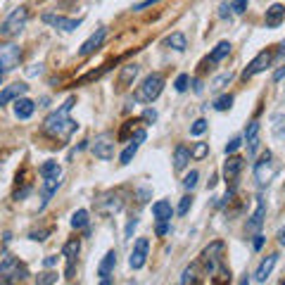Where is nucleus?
<instances>
[{
	"instance_id": "nucleus-1",
	"label": "nucleus",
	"mask_w": 285,
	"mask_h": 285,
	"mask_svg": "<svg viewBox=\"0 0 285 285\" xmlns=\"http://www.w3.org/2000/svg\"><path fill=\"white\" fill-rule=\"evenodd\" d=\"M74 105H76V98L71 95L60 110L48 114V119L43 121V133L45 136H50L53 141H69V138H71V133L78 129V124L69 117V112H71Z\"/></svg>"
},
{
	"instance_id": "nucleus-2",
	"label": "nucleus",
	"mask_w": 285,
	"mask_h": 285,
	"mask_svg": "<svg viewBox=\"0 0 285 285\" xmlns=\"http://www.w3.org/2000/svg\"><path fill=\"white\" fill-rule=\"evenodd\" d=\"M162 88H164V76L154 71V74H150V76H145V81L138 86V90H136L133 98L138 100V102H152V100L159 98Z\"/></svg>"
},
{
	"instance_id": "nucleus-3",
	"label": "nucleus",
	"mask_w": 285,
	"mask_h": 285,
	"mask_svg": "<svg viewBox=\"0 0 285 285\" xmlns=\"http://www.w3.org/2000/svg\"><path fill=\"white\" fill-rule=\"evenodd\" d=\"M26 22H29V10L26 7H14V10L10 12V17L2 22V26H0V36H5V38H10V36H17V33L22 31L24 26H26Z\"/></svg>"
},
{
	"instance_id": "nucleus-4",
	"label": "nucleus",
	"mask_w": 285,
	"mask_h": 285,
	"mask_svg": "<svg viewBox=\"0 0 285 285\" xmlns=\"http://www.w3.org/2000/svg\"><path fill=\"white\" fill-rule=\"evenodd\" d=\"M24 278H26V269L19 266V262L14 257H5L0 262V281H5L7 285H17L22 283Z\"/></svg>"
},
{
	"instance_id": "nucleus-5",
	"label": "nucleus",
	"mask_w": 285,
	"mask_h": 285,
	"mask_svg": "<svg viewBox=\"0 0 285 285\" xmlns=\"http://www.w3.org/2000/svg\"><path fill=\"white\" fill-rule=\"evenodd\" d=\"M22 62V50L14 43H2L0 45V74H7L12 69H17Z\"/></svg>"
},
{
	"instance_id": "nucleus-6",
	"label": "nucleus",
	"mask_w": 285,
	"mask_h": 285,
	"mask_svg": "<svg viewBox=\"0 0 285 285\" xmlns=\"http://www.w3.org/2000/svg\"><path fill=\"white\" fill-rule=\"evenodd\" d=\"M274 174H276V164H274V154L266 152L259 157V162L254 164V181L259 183V186H266L271 178H274Z\"/></svg>"
},
{
	"instance_id": "nucleus-7",
	"label": "nucleus",
	"mask_w": 285,
	"mask_h": 285,
	"mask_svg": "<svg viewBox=\"0 0 285 285\" xmlns=\"http://www.w3.org/2000/svg\"><path fill=\"white\" fill-rule=\"evenodd\" d=\"M93 152H95V157L102 159V162H107V159L114 157V141H112L110 133H100L98 138L93 141Z\"/></svg>"
},
{
	"instance_id": "nucleus-8",
	"label": "nucleus",
	"mask_w": 285,
	"mask_h": 285,
	"mask_svg": "<svg viewBox=\"0 0 285 285\" xmlns=\"http://www.w3.org/2000/svg\"><path fill=\"white\" fill-rule=\"evenodd\" d=\"M147 250H150V240L147 238H138L136 240V245H133V252L131 257H129V266L131 269H142L145 266V262H147Z\"/></svg>"
},
{
	"instance_id": "nucleus-9",
	"label": "nucleus",
	"mask_w": 285,
	"mask_h": 285,
	"mask_svg": "<svg viewBox=\"0 0 285 285\" xmlns=\"http://www.w3.org/2000/svg\"><path fill=\"white\" fill-rule=\"evenodd\" d=\"M271 60H274V53H271V50H262V53H259V55H257L252 62L247 65V69L242 71V78H252L254 74L264 71L266 67L271 65Z\"/></svg>"
},
{
	"instance_id": "nucleus-10",
	"label": "nucleus",
	"mask_w": 285,
	"mask_h": 285,
	"mask_svg": "<svg viewBox=\"0 0 285 285\" xmlns=\"http://www.w3.org/2000/svg\"><path fill=\"white\" fill-rule=\"evenodd\" d=\"M43 22L50 24V26H55V29H62V31H76L78 26H81V19H67L62 14H43Z\"/></svg>"
},
{
	"instance_id": "nucleus-11",
	"label": "nucleus",
	"mask_w": 285,
	"mask_h": 285,
	"mask_svg": "<svg viewBox=\"0 0 285 285\" xmlns=\"http://www.w3.org/2000/svg\"><path fill=\"white\" fill-rule=\"evenodd\" d=\"M223 252V242H212L207 250L202 252V262L207 266L209 274H214L216 271V264H219V254Z\"/></svg>"
},
{
	"instance_id": "nucleus-12",
	"label": "nucleus",
	"mask_w": 285,
	"mask_h": 285,
	"mask_svg": "<svg viewBox=\"0 0 285 285\" xmlns=\"http://www.w3.org/2000/svg\"><path fill=\"white\" fill-rule=\"evenodd\" d=\"M98 207H100V212H105V214H117V212L124 207V202H121L119 193H107V195H102V198L98 200Z\"/></svg>"
},
{
	"instance_id": "nucleus-13",
	"label": "nucleus",
	"mask_w": 285,
	"mask_h": 285,
	"mask_svg": "<svg viewBox=\"0 0 285 285\" xmlns=\"http://www.w3.org/2000/svg\"><path fill=\"white\" fill-rule=\"evenodd\" d=\"M26 90H29L26 83H12V86H5L2 90H0V107H2V105H7L10 100L24 98V93H26Z\"/></svg>"
},
{
	"instance_id": "nucleus-14",
	"label": "nucleus",
	"mask_w": 285,
	"mask_h": 285,
	"mask_svg": "<svg viewBox=\"0 0 285 285\" xmlns=\"http://www.w3.org/2000/svg\"><path fill=\"white\" fill-rule=\"evenodd\" d=\"M105 36H107V29H98V31L93 33L90 38H88L86 43L81 45V50H78V55L81 57H88V55H93L95 50H98L100 45H102V41H105Z\"/></svg>"
},
{
	"instance_id": "nucleus-15",
	"label": "nucleus",
	"mask_w": 285,
	"mask_h": 285,
	"mask_svg": "<svg viewBox=\"0 0 285 285\" xmlns=\"http://www.w3.org/2000/svg\"><path fill=\"white\" fill-rule=\"evenodd\" d=\"M259 131H262V124L259 121H252L247 129H245V142H247V152H250V157H252L254 152H257V147H259Z\"/></svg>"
},
{
	"instance_id": "nucleus-16",
	"label": "nucleus",
	"mask_w": 285,
	"mask_h": 285,
	"mask_svg": "<svg viewBox=\"0 0 285 285\" xmlns=\"http://www.w3.org/2000/svg\"><path fill=\"white\" fill-rule=\"evenodd\" d=\"M283 19H285V7L281 2L271 5V7L266 10V14H264V22H266L269 29H278V26L283 24Z\"/></svg>"
},
{
	"instance_id": "nucleus-17",
	"label": "nucleus",
	"mask_w": 285,
	"mask_h": 285,
	"mask_svg": "<svg viewBox=\"0 0 285 285\" xmlns=\"http://www.w3.org/2000/svg\"><path fill=\"white\" fill-rule=\"evenodd\" d=\"M60 178H43V188H41V207H38V212H43L45 205L50 202V198L57 193V188H60Z\"/></svg>"
},
{
	"instance_id": "nucleus-18",
	"label": "nucleus",
	"mask_w": 285,
	"mask_h": 285,
	"mask_svg": "<svg viewBox=\"0 0 285 285\" xmlns=\"http://www.w3.org/2000/svg\"><path fill=\"white\" fill-rule=\"evenodd\" d=\"M264 216H266V202L259 198V202H257V212L252 214V219L247 221V233H257V230L262 228Z\"/></svg>"
},
{
	"instance_id": "nucleus-19",
	"label": "nucleus",
	"mask_w": 285,
	"mask_h": 285,
	"mask_svg": "<svg viewBox=\"0 0 285 285\" xmlns=\"http://www.w3.org/2000/svg\"><path fill=\"white\" fill-rule=\"evenodd\" d=\"M145 141V131H136V138L131 141V145L121 152V157H119V162L121 164H129L133 157H136V152H138V147H141V142Z\"/></svg>"
},
{
	"instance_id": "nucleus-20",
	"label": "nucleus",
	"mask_w": 285,
	"mask_h": 285,
	"mask_svg": "<svg viewBox=\"0 0 285 285\" xmlns=\"http://www.w3.org/2000/svg\"><path fill=\"white\" fill-rule=\"evenodd\" d=\"M242 164H245L242 157H228V162L223 164V176H226V181H235L238 174L242 171Z\"/></svg>"
},
{
	"instance_id": "nucleus-21",
	"label": "nucleus",
	"mask_w": 285,
	"mask_h": 285,
	"mask_svg": "<svg viewBox=\"0 0 285 285\" xmlns=\"http://www.w3.org/2000/svg\"><path fill=\"white\" fill-rule=\"evenodd\" d=\"M36 110V102H31L29 98H19L14 100V117L17 119H29Z\"/></svg>"
},
{
	"instance_id": "nucleus-22",
	"label": "nucleus",
	"mask_w": 285,
	"mask_h": 285,
	"mask_svg": "<svg viewBox=\"0 0 285 285\" xmlns=\"http://www.w3.org/2000/svg\"><path fill=\"white\" fill-rule=\"evenodd\" d=\"M276 262H278V254H269L266 259H264L262 264H259V269H257V274H254V278L259 281V283H264L269 276H271V271H274Z\"/></svg>"
},
{
	"instance_id": "nucleus-23",
	"label": "nucleus",
	"mask_w": 285,
	"mask_h": 285,
	"mask_svg": "<svg viewBox=\"0 0 285 285\" xmlns=\"http://www.w3.org/2000/svg\"><path fill=\"white\" fill-rule=\"evenodd\" d=\"M114 266H117V252H114V250H110V252L105 254V259L100 262L98 276H100V278H110L112 271H114Z\"/></svg>"
},
{
	"instance_id": "nucleus-24",
	"label": "nucleus",
	"mask_w": 285,
	"mask_h": 285,
	"mask_svg": "<svg viewBox=\"0 0 285 285\" xmlns=\"http://www.w3.org/2000/svg\"><path fill=\"white\" fill-rule=\"evenodd\" d=\"M152 214H154V219H157V221H171V216H174L171 202H166V200L154 202V205H152Z\"/></svg>"
},
{
	"instance_id": "nucleus-25",
	"label": "nucleus",
	"mask_w": 285,
	"mask_h": 285,
	"mask_svg": "<svg viewBox=\"0 0 285 285\" xmlns=\"http://www.w3.org/2000/svg\"><path fill=\"white\" fill-rule=\"evenodd\" d=\"M188 162H190V150H188L186 145H178L174 150V169L181 171V169L188 166Z\"/></svg>"
},
{
	"instance_id": "nucleus-26",
	"label": "nucleus",
	"mask_w": 285,
	"mask_h": 285,
	"mask_svg": "<svg viewBox=\"0 0 285 285\" xmlns=\"http://www.w3.org/2000/svg\"><path fill=\"white\" fill-rule=\"evenodd\" d=\"M138 71H141V67H138V65L124 67V69H121V74H119V88L131 86V81H133L136 76H138Z\"/></svg>"
},
{
	"instance_id": "nucleus-27",
	"label": "nucleus",
	"mask_w": 285,
	"mask_h": 285,
	"mask_svg": "<svg viewBox=\"0 0 285 285\" xmlns=\"http://www.w3.org/2000/svg\"><path fill=\"white\" fill-rule=\"evenodd\" d=\"M78 250H81V242L78 240H69L65 247H62V257L67 259V264H76Z\"/></svg>"
},
{
	"instance_id": "nucleus-28",
	"label": "nucleus",
	"mask_w": 285,
	"mask_h": 285,
	"mask_svg": "<svg viewBox=\"0 0 285 285\" xmlns=\"http://www.w3.org/2000/svg\"><path fill=\"white\" fill-rule=\"evenodd\" d=\"M228 53H230V43H228V41H221V43L216 45L212 53H209V62H221V60L228 55Z\"/></svg>"
},
{
	"instance_id": "nucleus-29",
	"label": "nucleus",
	"mask_w": 285,
	"mask_h": 285,
	"mask_svg": "<svg viewBox=\"0 0 285 285\" xmlns=\"http://www.w3.org/2000/svg\"><path fill=\"white\" fill-rule=\"evenodd\" d=\"M169 48H174V50H178V53H183L188 48V43H186V36L183 33H171V36H166V41H164Z\"/></svg>"
},
{
	"instance_id": "nucleus-30",
	"label": "nucleus",
	"mask_w": 285,
	"mask_h": 285,
	"mask_svg": "<svg viewBox=\"0 0 285 285\" xmlns=\"http://www.w3.org/2000/svg\"><path fill=\"white\" fill-rule=\"evenodd\" d=\"M38 171H41L43 178H60V176H62V169H60L57 162H45V164H41Z\"/></svg>"
},
{
	"instance_id": "nucleus-31",
	"label": "nucleus",
	"mask_w": 285,
	"mask_h": 285,
	"mask_svg": "<svg viewBox=\"0 0 285 285\" xmlns=\"http://www.w3.org/2000/svg\"><path fill=\"white\" fill-rule=\"evenodd\" d=\"M88 226V212L86 209H78V212H74V216H71V228H86Z\"/></svg>"
},
{
	"instance_id": "nucleus-32",
	"label": "nucleus",
	"mask_w": 285,
	"mask_h": 285,
	"mask_svg": "<svg viewBox=\"0 0 285 285\" xmlns=\"http://www.w3.org/2000/svg\"><path fill=\"white\" fill-rule=\"evenodd\" d=\"M230 81H233V74H230V71H226V74H221V76H216L214 78V81H212V90H221V88H226L230 83Z\"/></svg>"
},
{
	"instance_id": "nucleus-33",
	"label": "nucleus",
	"mask_w": 285,
	"mask_h": 285,
	"mask_svg": "<svg viewBox=\"0 0 285 285\" xmlns=\"http://www.w3.org/2000/svg\"><path fill=\"white\" fill-rule=\"evenodd\" d=\"M233 107V95H221V98H216V102H214V110L219 112H226Z\"/></svg>"
},
{
	"instance_id": "nucleus-34",
	"label": "nucleus",
	"mask_w": 285,
	"mask_h": 285,
	"mask_svg": "<svg viewBox=\"0 0 285 285\" xmlns=\"http://www.w3.org/2000/svg\"><path fill=\"white\" fill-rule=\"evenodd\" d=\"M209 152V145L207 142H195V147H193V152H190V157H195V159H205Z\"/></svg>"
},
{
	"instance_id": "nucleus-35",
	"label": "nucleus",
	"mask_w": 285,
	"mask_h": 285,
	"mask_svg": "<svg viewBox=\"0 0 285 285\" xmlns=\"http://www.w3.org/2000/svg\"><path fill=\"white\" fill-rule=\"evenodd\" d=\"M198 178H200L198 171H190V174L183 178V188H186V190H193V188L198 186Z\"/></svg>"
},
{
	"instance_id": "nucleus-36",
	"label": "nucleus",
	"mask_w": 285,
	"mask_h": 285,
	"mask_svg": "<svg viewBox=\"0 0 285 285\" xmlns=\"http://www.w3.org/2000/svg\"><path fill=\"white\" fill-rule=\"evenodd\" d=\"M195 283V266H188L183 271V278H181V285H193Z\"/></svg>"
},
{
	"instance_id": "nucleus-37",
	"label": "nucleus",
	"mask_w": 285,
	"mask_h": 285,
	"mask_svg": "<svg viewBox=\"0 0 285 285\" xmlns=\"http://www.w3.org/2000/svg\"><path fill=\"white\" fill-rule=\"evenodd\" d=\"M190 207H193V198H190V195H186V198H181V205H178V209H176V212H178L181 216H186Z\"/></svg>"
},
{
	"instance_id": "nucleus-38",
	"label": "nucleus",
	"mask_w": 285,
	"mask_h": 285,
	"mask_svg": "<svg viewBox=\"0 0 285 285\" xmlns=\"http://www.w3.org/2000/svg\"><path fill=\"white\" fill-rule=\"evenodd\" d=\"M205 131H207V121L205 119H198L193 126H190V133H193V136H202Z\"/></svg>"
},
{
	"instance_id": "nucleus-39",
	"label": "nucleus",
	"mask_w": 285,
	"mask_h": 285,
	"mask_svg": "<svg viewBox=\"0 0 285 285\" xmlns=\"http://www.w3.org/2000/svg\"><path fill=\"white\" fill-rule=\"evenodd\" d=\"M188 83H190V76H188V74H181V76L176 78L174 88H176V90H178V93H183V90H186V88H188Z\"/></svg>"
},
{
	"instance_id": "nucleus-40",
	"label": "nucleus",
	"mask_w": 285,
	"mask_h": 285,
	"mask_svg": "<svg viewBox=\"0 0 285 285\" xmlns=\"http://www.w3.org/2000/svg\"><path fill=\"white\" fill-rule=\"evenodd\" d=\"M230 10L235 12V14L247 12V0H233V2H230Z\"/></svg>"
},
{
	"instance_id": "nucleus-41",
	"label": "nucleus",
	"mask_w": 285,
	"mask_h": 285,
	"mask_svg": "<svg viewBox=\"0 0 285 285\" xmlns=\"http://www.w3.org/2000/svg\"><path fill=\"white\" fill-rule=\"evenodd\" d=\"M53 283H57V274H53V271H48V274L38 278V285H53Z\"/></svg>"
},
{
	"instance_id": "nucleus-42",
	"label": "nucleus",
	"mask_w": 285,
	"mask_h": 285,
	"mask_svg": "<svg viewBox=\"0 0 285 285\" xmlns=\"http://www.w3.org/2000/svg\"><path fill=\"white\" fill-rule=\"evenodd\" d=\"M242 145V138H230L228 141V145H226V154H233L238 147Z\"/></svg>"
},
{
	"instance_id": "nucleus-43",
	"label": "nucleus",
	"mask_w": 285,
	"mask_h": 285,
	"mask_svg": "<svg viewBox=\"0 0 285 285\" xmlns=\"http://www.w3.org/2000/svg\"><path fill=\"white\" fill-rule=\"evenodd\" d=\"M274 136H276V138H285V121L274 124Z\"/></svg>"
},
{
	"instance_id": "nucleus-44",
	"label": "nucleus",
	"mask_w": 285,
	"mask_h": 285,
	"mask_svg": "<svg viewBox=\"0 0 285 285\" xmlns=\"http://www.w3.org/2000/svg\"><path fill=\"white\" fill-rule=\"evenodd\" d=\"M154 2H159V0H142V2H138V5H133V10L141 12V10H145V7H152Z\"/></svg>"
},
{
	"instance_id": "nucleus-45",
	"label": "nucleus",
	"mask_w": 285,
	"mask_h": 285,
	"mask_svg": "<svg viewBox=\"0 0 285 285\" xmlns=\"http://www.w3.org/2000/svg\"><path fill=\"white\" fill-rule=\"evenodd\" d=\"M136 226H138V219H131V221H129V226H126V233H124V235H126V240H131L133 228H136Z\"/></svg>"
},
{
	"instance_id": "nucleus-46",
	"label": "nucleus",
	"mask_w": 285,
	"mask_h": 285,
	"mask_svg": "<svg viewBox=\"0 0 285 285\" xmlns=\"http://www.w3.org/2000/svg\"><path fill=\"white\" fill-rule=\"evenodd\" d=\"M169 233V221H159L157 223V235H166Z\"/></svg>"
},
{
	"instance_id": "nucleus-47",
	"label": "nucleus",
	"mask_w": 285,
	"mask_h": 285,
	"mask_svg": "<svg viewBox=\"0 0 285 285\" xmlns=\"http://www.w3.org/2000/svg\"><path fill=\"white\" fill-rule=\"evenodd\" d=\"M142 119H145V121H157V112H154V110H145V112H142Z\"/></svg>"
},
{
	"instance_id": "nucleus-48",
	"label": "nucleus",
	"mask_w": 285,
	"mask_h": 285,
	"mask_svg": "<svg viewBox=\"0 0 285 285\" xmlns=\"http://www.w3.org/2000/svg\"><path fill=\"white\" fill-rule=\"evenodd\" d=\"M45 235H50V230H38V233H31V240H45Z\"/></svg>"
},
{
	"instance_id": "nucleus-49",
	"label": "nucleus",
	"mask_w": 285,
	"mask_h": 285,
	"mask_svg": "<svg viewBox=\"0 0 285 285\" xmlns=\"http://www.w3.org/2000/svg\"><path fill=\"white\" fill-rule=\"evenodd\" d=\"M252 247H254V250H262V247H264V235H254Z\"/></svg>"
},
{
	"instance_id": "nucleus-50",
	"label": "nucleus",
	"mask_w": 285,
	"mask_h": 285,
	"mask_svg": "<svg viewBox=\"0 0 285 285\" xmlns=\"http://www.w3.org/2000/svg\"><path fill=\"white\" fill-rule=\"evenodd\" d=\"M138 195H141V202H147V198H150V190H147V188H141V190H138Z\"/></svg>"
},
{
	"instance_id": "nucleus-51",
	"label": "nucleus",
	"mask_w": 285,
	"mask_h": 285,
	"mask_svg": "<svg viewBox=\"0 0 285 285\" xmlns=\"http://www.w3.org/2000/svg\"><path fill=\"white\" fill-rule=\"evenodd\" d=\"M43 264H45V266H48V269H53V266H55V264H57V257H45V259H43Z\"/></svg>"
},
{
	"instance_id": "nucleus-52",
	"label": "nucleus",
	"mask_w": 285,
	"mask_h": 285,
	"mask_svg": "<svg viewBox=\"0 0 285 285\" xmlns=\"http://www.w3.org/2000/svg\"><path fill=\"white\" fill-rule=\"evenodd\" d=\"M281 78H285V65L281 67V69H278V71L274 74V81H281Z\"/></svg>"
},
{
	"instance_id": "nucleus-53",
	"label": "nucleus",
	"mask_w": 285,
	"mask_h": 285,
	"mask_svg": "<svg viewBox=\"0 0 285 285\" xmlns=\"http://www.w3.org/2000/svg\"><path fill=\"white\" fill-rule=\"evenodd\" d=\"M193 88H195V93H202V83H200L198 78H193Z\"/></svg>"
},
{
	"instance_id": "nucleus-54",
	"label": "nucleus",
	"mask_w": 285,
	"mask_h": 285,
	"mask_svg": "<svg viewBox=\"0 0 285 285\" xmlns=\"http://www.w3.org/2000/svg\"><path fill=\"white\" fill-rule=\"evenodd\" d=\"M278 242H281V245H283V247H285V228L281 230V233H278Z\"/></svg>"
},
{
	"instance_id": "nucleus-55",
	"label": "nucleus",
	"mask_w": 285,
	"mask_h": 285,
	"mask_svg": "<svg viewBox=\"0 0 285 285\" xmlns=\"http://www.w3.org/2000/svg\"><path fill=\"white\" fill-rule=\"evenodd\" d=\"M240 285H250V278H242V281H240Z\"/></svg>"
},
{
	"instance_id": "nucleus-56",
	"label": "nucleus",
	"mask_w": 285,
	"mask_h": 285,
	"mask_svg": "<svg viewBox=\"0 0 285 285\" xmlns=\"http://www.w3.org/2000/svg\"><path fill=\"white\" fill-rule=\"evenodd\" d=\"M100 285H110V278H102V283Z\"/></svg>"
},
{
	"instance_id": "nucleus-57",
	"label": "nucleus",
	"mask_w": 285,
	"mask_h": 285,
	"mask_svg": "<svg viewBox=\"0 0 285 285\" xmlns=\"http://www.w3.org/2000/svg\"><path fill=\"white\" fill-rule=\"evenodd\" d=\"M0 78H2V74H0Z\"/></svg>"
},
{
	"instance_id": "nucleus-58",
	"label": "nucleus",
	"mask_w": 285,
	"mask_h": 285,
	"mask_svg": "<svg viewBox=\"0 0 285 285\" xmlns=\"http://www.w3.org/2000/svg\"><path fill=\"white\" fill-rule=\"evenodd\" d=\"M283 285H285V281H283Z\"/></svg>"
}]
</instances>
